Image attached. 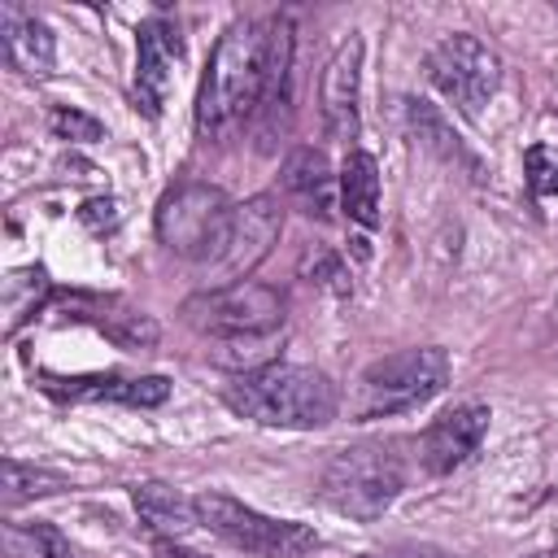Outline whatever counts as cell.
I'll use <instances>...</instances> for the list:
<instances>
[{"instance_id": "6da1fadb", "label": "cell", "mask_w": 558, "mask_h": 558, "mask_svg": "<svg viewBox=\"0 0 558 558\" xmlns=\"http://www.w3.org/2000/svg\"><path fill=\"white\" fill-rule=\"evenodd\" d=\"M270 70V22H231L209 52L201 92H196V131L205 140L227 135L266 100Z\"/></svg>"}, {"instance_id": "7a4b0ae2", "label": "cell", "mask_w": 558, "mask_h": 558, "mask_svg": "<svg viewBox=\"0 0 558 558\" xmlns=\"http://www.w3.org/2000/svg\"><path fill=\"white\" fill-rule=\"evenodd\" d=\"M227 405L262 427H323L340 410L336 384L314 366L266 362L227 384Z\"/></svg>"}, {"instance_id": "3957f363", "label": "cell", "mask_w": 558, "mask_h": 558, "mask_svg": "<svg viewBox=\"0 0 558 558\" xmlns=\"http://www.w3.org/2000/svg\"><path fill=\"white\" fill-rule=\"evenodd\" d=\"M445 384H449V357H445V349H436V344L401 349V353H388V357L371 362L357 375L353 397H349V410H353L357 423L405 414V410L432 401L436 392H445Z\"/></svg>"}, {"instance_id": "277c9868", "label": "cell", "mask_w": 558, "mask_h": 558, "mask_svg": "<svg viewBox=\"0 0 558 558\" xmlns=\"http://www.w3.org/2000/svg\"><path fill=\"white\" fill-rule=\"evenodd\" d=\"M405 488V462L397 445L366 440L340 449L323 471V501L349 519H379Z\"/></svg>"}, {"instance_id": "5b68a950", "label": "cell", "mask_w": 558, "mask_h": 558, "mask_svg": "<svg viewBox=\"0 0 558 558\" xmlns=\"http://www.w3.org/2000/svg\"><path fill=\"white\" fill-rule=\"evenodd\" d=\"M235 205L214 183H179L157 205V235L187 262H218L231 244Z\"/></svg>"}, {"instance_id": "8992f818", "label": "cell", "mask_w": 558, "mask_h": 558, "mask_svg": "<svg viewBox=\"0 0 558 558\" xmlns=\"http://www.w3.org/2000/svg\"><path fill=\"white\" fill-rule=\"evenodd\" d=\"M183 323L214 340H253L275 336L283 323V296L257 279L218 283L209 292H196L183 301Z\"/></svg>"}, {"instance_id": "52a82bcc", "label": "cell", "mask_w": 558, "mask_h": 558, "mask_svg": "<svg viewBox=\"0 0 558 558\" xmlns=\"http://www.w3.org/2000/svg\"><path fill=\"white\" fill-rule=\"evenodd\" d=\"M196 514L201 527H209L214 536H222L227 545L244 549V554H262V558H288V554H305L318 545L314 527L292 523V519H270L227 493H201L196 497Z\"/></svg>"}, {"instance_id": "ba28073f", "label": "cell", "mask_w": 558, "mask_h": 558, "mask_svg": "<svg viewBox=\"0 0 558 558\" xmlns=\"http://www.w3.org/2000/svg\"><path fill=\"white\" fill-rule=\"evenodd\" d=\"M427 78L462 109V113H480L488 105V96L501 83V61L497 52L480 39V35H445L432 52H427Z\"/></svg>"}, {"instance_id": "9c48e42d", "label": "cell", "mask_w": 558, "mask_h": 558, "mask_svg": "<svg viewBox=\"0 0 558 558\" xmlns=\"http://www.w3.org/2000/svg\"><path fill=\"white\" fill-rule=\"evenodd\" d=\"M179 61H183V35L170 17H148L140 22L135 31V100L144 105L148 118L161 113L170 87H174V74H179Z\"/></svg>"}, {"instance_id": "30bf717a", "label": "cell", "mask_w": 558, "mask_h": 558, "mask_svg": "<svg viewBox=\"0 0 558 558\" xmlns=\"http://www.w3.org/2000/svg\"><path fill=\"white\" fill-rule=\"evenodd\" d=\"M488 432V405L480 401H466V405H453L445 410L423 436H418V462L432 471V475H449L453 466H462L480 440Z\"/></svg>"}, {"instance_id": "8fae6325", "label": "cell", "mask_w": 558, "mask_h": 558, "mask_svg": "<svg viewBox=\"0 0 558 558\" xmlns=\"http://www.w3.org/2000/svg\"><path fill=\"white\" fill-rule=\"evenodd\" d=\"M357 74H362V39L349 35L336 57L327 61L323 70V83H318V100H323V122H327V135L349 144L357 135Z\"/></svg>"}, {"instance_id": "7c38bea8", "label": "cell", "mask_w": 558, "mask_h": 558, "mask_svg": "<svg viewBox=\"0 0 558 558\" xmlns=\"http://www.w3.org/2000/svg\"><path fill=\"white\" fill-rule=\"evenodd\" d=\"M61 305H65V314H70V318L100 327V331H105L113 344H122V349H153V344H157V323H153L144 310L126 305L122 296L70 292Z\"/></svg>"}, {"instance_id": "4fadbf2b", "label": "cell", "mask_w": 558, "mask_h": 558, "mask_svg": "<svg viewBox=\"0 0 558 558\" xmlns=\"http://www.w3.org/2000/svg\"><path fill=\"white\" fill-rule=\"evenodd\" d=\"M44 388L52 397H70V401H122V405H161L170 397V379L166 375H78V379H57L44 375Z\"/></svg>"}, {"instance_id": "5bb4252c", "label": "cell", "mask_w": 558, "mask_h": 558, "mask_svg": "<svg viewBox=\"0 0 558 558\" xmlns=\"http://www.w3.org/2000/svg\"><path fill=\"white\" fill-rule=\"evenodd\" d=\"M275 235H279V209H275V201H270V196H253V201L235 205L231 244H227V253L218 257V262L227 266L231 283L266 257V248L275 244Z\"/></svg>"}, {"instance_id": "9a60e30c", "label": "cell", "mask_w": 558, "mask_h": 558, "mask_svg": "<svg viewBox=\"0 0 558 558\" xmlns=\"http://www.w3.org/2000/svg\"><path fill=\"white\" fill-rule=\"evenodd\" d=\"M0 39H4V57L13 61V70H22L31 78H44L52 70V61H57L52 31L35 13L17 9V4L0 9Z\"/></svg>"}, {"instance_id": "2e32d148", "label": "cell", "mask_w": 558, "mask_h": 558, "mask_svg": "<svg viewBox=\"0 0 558 558\" xmlns=\"http://www.w3.org/2000/svg\"><path fill=\"white\" fill-rule=\"evenodd\" d=\"M283 187H288V196H296V205L310 218H331V209H336V174H331V166H327V157L318 148L301 144V148L288 153Z\"/></svg>"}, {"instance_id": "e0dca14e", "label": "cell", "mask_w": 558, "mask_h": 558, "mask_svg": "<svg viewBox=\"0 0 558 558\" xmlns=\"http://www.w3.org/2000/svg\"><path fill=\"white\" fill-rule=\"evenodd\" d=\"M135 514H140V523H144L157 541H179L187 527L201 523L196 501L183 497V493L170 488V484H157V480L135 488Z\"/></svg>"}, {"instance_id": "ac0fdd59", "label": "cell", "mask_w": 558, "mask_h": 558, "mask_svg": "<svg viewBox=\"0 0 558 558\" xmlns=\"http://www.w3.org/2000/svg\"><path fill=\"white\" fill-rule=\"evenodd\" d=\"M340 205L357 227H379V166L371 153H349L340 166Z\"/></svg>"}, {"instance_id": "d6986e66", "label": "cell", "mask_w": 558, "mask_h": 558, "mask_svg": "<svg viewBox=\"0 0 558 558\" xmlns=\"http://www.w3.org/2000/svg\"><path fill=\"white\" fill-rule=\"evenodd\" d=\"M4 558H74V549L52 523L35 519L4 527Z\"/></svg>"}, {"instance_id": "ffe728a7", "label": "cell", "mask_w": 558, "mask_h": 558, "mask_svg": "<svg viewBox=\"0 0 558 558\" xmlns=\"http://www.w3.org/2000/svg\"><path fill=\"white\" fill-rule=\"evenodd\" d=\"M52 292V283H48V270L44 266H31V270H13L9 279H4V327L9 331H17L22 327V318H31L39 305H44V296Z\"/></svg>"}, {"instance_id": "44dd1931", "label": "cell", "mask_w": 558, "mask_h": 558, "mask_svg": "<svg viewBox=\"0 0 558 558\" xmlns=\"http://www.w3.org/2000/svg\"><path fill=\"white\" fill-rule=\"evenodd\" d=\"M405 105H410V126H414V135H418L427 148H436V153H440V157H449V161H466V166H471V157L462 153L458 135H449V131H445L440 113H436L427 100H405Z\"/></svg>"}, {"instance_id": "7402d4cb", "label": "cell", "mask_w": 558, "mask_h": 558, "mask_svg": "<svg viewBox=\"0 0 558 558\" xmlns=\"http://www.w3.org/2000/svg\"><path fill=\"white\" fill-rule=\"evenodd\" d=\"M57 488H65V480H61V475L39 471V466H22L17 458H9V462H4V501H9V506L26 501V497L57 493Z\"/></svg>"}, {"instance_id": "603a6c76", "label": "cell", "mask_w": 558, "mask_h": 558, "mask_svg": "<svg viewBox=\"0 0 558 558\" xmlns=\"http://www.w3.org/2000/svg\"><path fill=\"white\" fill-rule=\"evenodd\" d=\"M523 170H527V187L536 196H554L558 192V148L549 144H532L523 153Z\"/></svg>"}, {"instance_id": "cb8c5ba5", "label": "cell", "mask_w": 558, "mask_h": 558, "mask_svg": "<svg viewBox=\"0 0 558 558\" xmlns=\"http://www.w3.org/2000/svg\"><path fill=\"white\" fill-rule=\"evenodd\" d=\"M48 126H52L61 140H78V144H92V140H100V135H105V126H100L96 118L78 113V109H52Z\"/></svg>"}, {"instance_id": "d4e9b609", "label": "cell", "mask_w": 558, "mask_h": 558, "mask_svg": "<svg viewBox=\"0 0 558 558\" xmlns=\"http://www.w3.org/2000/svg\"><path fill=\"white\" fill-rule=\"evenodd\" d=\"M314 266V279L318 283H327L331 292H349V275H344V266H340V257H331L327 248H314V257H305V270ZM310 279V283H314Z\"/></svg>"}, {"instance_id": "484cf974", "label": "cell", "mask_w": 558, "mask_h": 558, "mask_svg": "<svg viewBox=\"0 0 558 558\" xmlns=\"http://www.w3.org/2000/svg\"><path fill=\"white\" fill-rule=\"evenodd\" d=\"M78 218L92 227V231H109V227H118V201L113 196H96V201H83V209H78Z\"/></svg>"}, {"instance_id": "4316f807", "label": "cell", "mask_w": 558, "mask_h": 558, "mask_svg": "<svg viewBox=\"0 0 558 558\" xmlns=\"http://www.w3.org/2000/svg\"><path fill=\"white\" fill-rule=\"evenodd\" d=\"M362 558H458V554L436 549V545H405V549H388V554H362Z\"/></svg>"}, {"instance_id": "83f0119b", "label": "cell", "mask_w": 558, "mask_h": 558, "mask_svg": "<svg viewBox=\"0 0 558 558\" xmlns=\"http://www.w3.org/2000/svg\"><path fill=\"white\" fill-rule=\"evenodd\" d=\"M157 558H205V554H196V549H187L179 541H157Z\"/></svg>"}, {"instance_id": "f1b7e54d", "label": "cell", "mask_w": 558, "mask_h": 558, "mask_svg": "<svg viewBox=\"0 0 558 558\" xmlns=\"http://www.w3.org/2000/svg\"><path fill=\"white\" fill-rule=\"evenodd\" d=\"M527 558H558V549H541V554H527Z\"/></svg>"}, {"instance_id": "f546056e", "label": "cell", "mask_w": 558, "mask_h": 558, "mask_svg": "<svg viewBox=\"0 0 558 558\" xmlns=\"http://www.w3.org/2000/svg\"><path fill=\"white\" fill-rule=\"evenodd\" d=\"M554 305H558V301H554Z\"/></svg>"}]
</instances>
